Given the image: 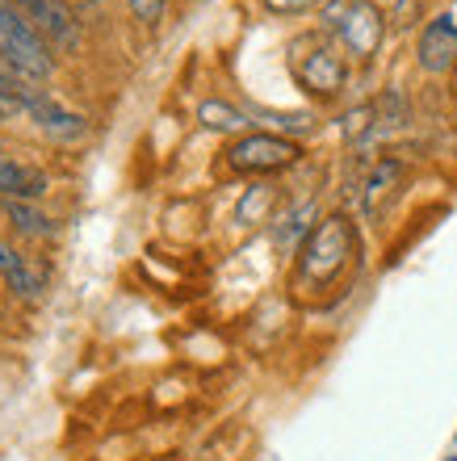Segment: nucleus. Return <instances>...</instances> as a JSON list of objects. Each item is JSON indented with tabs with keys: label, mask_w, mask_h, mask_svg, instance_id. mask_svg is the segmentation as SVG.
Wrapping results in <instances>:
<instances>
[{
	"label": "nucleus",
	"mask_w": 457,
	"mask_h": 461,
	"mask_svg": "<svg viewBox=\"0 0 457 461\" xmlns=\"http://www.w3.org/2000/svg\"><path fill=\"white\" fill-rule=\"evenodd\" d=\"M164 5H169V0H131V13L143 25H156L160 17H164Z\"/></svg>",
	"instance_id": "14"
},
{
	"label": "nucleus",
	"mask_w": 457,
	"mask_h": 461,
	"mask_svg": "<svg viewBox=\"0 0 457 461\" xmlns=\"http://www.w3.org/2000/svg\"><path fill=\"white\" fill-rule=\"evenodd\" d=\"M5 219L22 230V235H34V240H38V235H50V230H55V227H50V219L34 206V202H5Z\"/></svg>",
	"instance_id": "12"
},
{
	"label": "nucleus",
	"mask_w": 457,
	"mask_h": 461,
	"mask_svg": "<svg viewBox=\"0 0 457 461\" xmlns=\"http://www.w3.org/2000/svg\"><path fill=\"white\" fill-rule=\"evenodd\" d=\"M324 22L340 38V47L357 55V59H370L373 50L382 47L386 17L373 0H332L324 9Z\"/></svg>",
	"instance_id": "3"
},
{
	"label": "nucleus",
	"mask_w": 457,
	"mask_h": 461,
	"mask_svg": "<svg viewBox=\"0 0 457 461\" xmlns=\"http://www.w3.org/2000/svg\"><path fill=\"white\" fill-rule=\"evenodd\" d=\"M0 55H5L13 72L30 76V80H47L55 72V59H50L38 25L13 0H0Z\"/></svg>",
	"instance_id": "2"
},
{
	"label": "nucleus",
	"mask_w": 457,
	"mask_h": 461,
	"mask_svg": "<svg viewBox=\"0 0 457 461\" xmlns=\"http://www.w3.org/2000/svg\"><path fill=\"white\" fill-rule=\"evenodd\" d=\"M25 110L34 113V122L42 126L47 134H55V139H80L85 134V118L80 113H68V110H59L55 101H47V97H34V93H25Z\"/></svg>",
	"instance_id": "10"
},
{
	"label": "nucleus",
	"mask_w": 457,
	"mask_h": 461,
	"mask_svg": "<svg viewBox=\"0 0 457 461\" xmlns=\"http://www.w3.org/2000/svg\"><path fill=\"white\" fill-rule=\"evenodd\" d=\"M453 445H457V432H453Z\"/></svg>",
	"instance_id": "16"
},
{
	"label": "nucleus",
	"mask_w": 457,
	"mask_h": 461,
	"mask_svg": "<svg viewBox=\"0 0 457 461\" xmlns=\"http://www.w3.org/2000/svg\"><path fill=\"white\" fill-rule=\"evenodd\" d=\"M352 256V227L349 219H324L311 230V240L302 243V256L294 265V290H327L332 281L349 268Z\"/></svg>",
	"instance_id": "1"
},
{
	"label": "nucleus",
	"mask_w": 457,
	"mask_h": 461,
	"mask_svg": "<svg viewBox=\"0 0 457 461\" xmlns=\"http://www.w3.org/2000/svg\"><path fill=\"white\" fill-rule=\"evenodd\" d=\"M0 273H5V281H9V290L17 294V298H25V303H34L38 290H42V273H38V265L5 240H0Z\"/></svg>",
	"instance_id": "8"
},
{
	"label": "nucleus",
	"mask_w": 457,
	"mask_h": 461,
	"mask_svg": "<svg viewBox=\"0 0 457 461\" xmlns=\"http://www.w3.org/2000/svg\"><path fill=\"white\" fill-rule=\"evenodd\" d=\"M311 219H315V206H311V202H306V206H294V210H289L286 219L277 222V230H273L277 248H281V252H294L298 243L311 240Z\"/></svg>",
	"instance_id": "11"
},
{
	"label": "nucleus",
	"mask_w": 457,
	"mask_h": 461,
	"mask_svg": "<svg viewBox=\"0 0 457 461\" xmlns=\"http://www.w3.org/2000/svg\"><path fill=\"white\" fill-rule=\"evenodd\" d=\"M13 5L38 25V34L50 38L59 50H72L80 42V25H76L72 9L63 0H13Z\"/></svg>",
	"instance_id": "7"
},
{
	"label": "nucleus",
	"mask_w": 457,
	"mask_h": 461,
	"mask_svg": "<svg viewBox=\"0 0 457 461\" xmlns=\"http://www.w3.org/2000/svg\"><path fill=\"white\" fill-rule=\"evenodd\" d=\"M47 189V176L34 168H25V164H13L5 151H0V197L5 202H34L42 197Z\"/></svg>",
	"instance_id": "9"
},
{
	"label": "nucleus",
	"mask_w": 457,
	"mask_h": 461,
	"mask_svg": "<svg viewBox=\"0 0 457 461\" xmlns=\"http://www.w3.org/2000/svg\"><path fill=\"white\" fill-rule=\"evenodd\" d=\"M294 76H298V85L311 93V97H336L344 80H349V68L340 59L336 47H327V42H306L302 55H294Z\"/></svg>",
	"instance_id": "5"
},
{
	"label": "nucleus",
	"mask_w": 457,
	"mask_h": 461,
	"mask_svg": "<svg viewBox=\"0 0 457 461\" xmlns=\"http://www.w3.org/2000/svg\"><path fill=\"white\" fill-rule=\"evenodd\" d=\"M197 118H202V126H210V131H240L243 122H248L235 105H227V101H202Z\"/></svg>",
	"instance_id": "13"
},
{
	"label": "nucleus",
	"mask_w": 457,
	"mask_h": 461,
	"mask_svg": "<svg viewBox=\"0 0 457 461\" xmlns=\"http://www.w3.org/2000/svg\"><path fill=\"white\" fill-rule=\"evenodd\" d=\"M445 461H457V453H453V457H445Z\"/></svg>",
	"instance_id": "15"
},
{
	"label": "nucleus",
	"mask_w": 457,
	"mask_h": 461,
	"mask_svg": "<svg viewBox=\"0 0 457 461\" xmlns=\"http://www.w3.org/2000/svg\"><path fill=\"white\" fill-rule=\"evenodd\" d=\"M298 159V143L281 134H243L227 147V164L235 172H281Z\"/></svg>",
	"instance_id": "4"
},
{
	"label": "nucleus",
	"mask_w": 457,
	"mask_h": 461,
	"mask_svg": "<svg viewBox=\"0 0 457 461\" xmlns=\"http://www.w3.org/2000/svg\"><path fill=\"white\" fill-rule=\"evenodd\" d=\"M416 55H420V68L428 76H449L457 68V22L449 13H441V17L424 25Z\"/></svg>",
	"instance_id": "6"
}]
</instances>
